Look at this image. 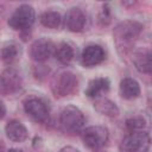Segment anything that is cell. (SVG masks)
<instances>
[{
	"mask_svg": "<svg viewBox=\"0 0 152 152\" xmlns=\"http://www.w3.org/2000/svg\"><path fill=\"white\" fill-rule=\"evenodd\" d=\"M142 24L135 20H125L119 23L113 31V39L118 51L121 53L128 52L142 32Z\"/></svg>",
	"mask_w": 152,
	"mask_h": 152,
	"instance_id": "cell-1",
	"label": "cell"
},
{
	"mask_svg": "<svg viewBox=\"0 0 152 152\" xmlns=\"http://www.w3.org/2000/svg\"><path fill=\"white\" fill-rule=\"evenodd\" d=\"M59 124L64 132L69 134H76L82 131L86 124V118L80 108L70 104L62 109L59 115Z\"/></svg>",
	"mask_w": 152,
	"mask_h": 152,
	"instance_id": "cell-2",
	"label": "cell"
},
{
	"mask_svg": "<svg viewBox=\"0 0 152 152\" xmlns=\"http://www.w3.org/2000/svg\"><path fill=\"white\" fill-rule=\"evenodd\" d=\"M151 145L150 134L146 131L128 133L120 142V152H148Z\"/></svg>",
	"mask_w": 152,
	"mask_h": 152,
	"instance_id": "cell-3",
	"label": "cell"
},
{
	"mask_svg": "<svg viewBox=\"0 0 152 152\" xmlns=\"http://www.w3.org/2000/svg\"><path fill=\"white\" fill-rule=\"evenodd\" d=\"M34 19H36L34 8L31 5L24 4L20 5L10 17L8 26L17 31H25L33 25Z\"/></svg>",
	"mask_w": 152,
	"mask_h": 152,
	"instance_id": "cell-4",
	"label": "cell"
},
{
	"mask_svg": "<svg viewBox=\"0 0 152 152\" xmlns=\"http://www.w3.org/2000/svg\"><path fill=\"white\" fill-rule=\"evenodd\" d=\"M109 139L108 128L101 125L89 126L82 131V141L90 150H99L103 147Z\"/></svg>",
	"mask_w": 152,
	"mask_h": 152,
	"instance_id": "cell-5",
	"label": "cell"
},
{
	"mask_svg": "<svg viewBox=\"0 0 152 152\" xmlns=\"http://www.w3.org/2000/svg\"><path fill=\"white\" fill-rule=\"evenodd\" d=\"M77 87H78L77 76L71 71L61 72L59 75H57V77H55L51 84L52 93L57 97H64L74 94L77 90Z\"/></svg>",
	"mask_w": 152,
	"mask_h": 152,
	"instance_id": "cell-6",
	"label": "cell"
},
{
	"mask_svg": "<svg viewBox=\"0 0 152 152\" xmlns=\"http://www.w3.org/2000/svg\"><path fill=\"white\" fill-rule=\"evenodd\" d=\"M21 83L20 74L13 68H7L0 74V91L4 94L17 93L21 88Z\"/></svg>",
	"mask_w": 152,
	"mask_h": 152,
	"instance_id": "cell-7",
	"label": "cell"
},
{
	"mask_svg": "<svg viewBox=\"0 0 152 152\" xmlns=\"http://www.w3.org/2000/svg\"><path fill=\"white\" fill-rule=\"evenodd\" d=\"M55 44L48 38L34 40L30 48L31 58L36 62H45L55 53Z\"/></svg>",
	"mask_w": 152,
	"mask_h": 152,
	"instance_id": "cell-8",
	"label": "cell"
},
{
	"mask_svg": "<svg viewBox=\"0 0 152 152\" xmlns=\"http://www.w3.org/2000/svg\"><path fill=\"white\" fill-rule=\"evenodd\" d=\"M25 113L36 122H45L49 116V110L45 102L38 97H30L24 102Z\"/></svg>",
	"mask_w": 152,
	"mask_h": 152,
	"instance_id": "cell-9",
	"label": "cell"
},
{
	"mask_svg": "<svg viewBox=\"0 0 152 152\" xmlns=\"http://www.w3.org/2000/svg\"><path fill=\"white\" fill-rule=\"evenodd\" d=\"M103 59H104V50L100 45L91 44V45L86 46L84 50L82 51L81 61H82L83 66L86 68H93L100 64Z\"/></svg>",
	"mask_w": 152,
	"mask_h": 152,
	"instance_id": "cell-10",
	"label": "cell"
},
{
	"mask_svg": "<svg viewBox=\"0 0 152 152\" xmlns=\"http://www.w3.org/2000/svg\"><path fill=\"white\" fill-rule=\"evenodd\" d=\"M86 20H87L86 14L80 7H71L65 14L64 24L69 31L80 32L84 28Z\"/></svg>",
	"mask_w": 152,
	"mask_h": 152,
	"instance_id": "cell-11",
	"label": "cell"
},
{
	"mask_svg": "<svg viewBox=\"0 0 152 152\" xmlns=\"http://www.w3.org/2000/svg\"><path fill=\"white\" fill-rule=\"evenodd\" d=\"M132 62L141 74H150L152 70V53L148 48H141L133 52Z\"/></svg>",
	"mask_w": 152,
	"mask_h": 152,
	"instance_id": "cell-12",
	"label": "cell"
},
{
	"mask_svg": "<svg viewBox=\"0 0 152 152\" xmlns=\"http://www.w3.org/2000/svg\"><path fill=\"white\" fill-rule=\"evenodd\" d=\"M5 132H6L7 138L14 142L25 141L27 139V135H28L26 127L18 120H10L6 124Z\"/></svg>",
	"mask_w": 152,
	"mask_h": 152,
	"instance_id": "cell-13",
	"label": "cell"
},
{
	"mask_svg": "<svg viewBox=\"0 0 152 152\" xmlns=\"http://www.w3.org/2000/svg\"><path fill=\"white\" fill-rule=\"evenodd\" d=\"M119 91L125 100H134L140 95V86L134 78L126 77L120 82Z\"/></svg>",
	"mask_w": 152,
	"mask_h": 152,
	"instance_id": "cell-14",
	"label": "cell"
},
{
	"mask_svg": "<svg viewBox=\"0 0 152 152\" xmlns=\"http://www.w3.org/2000/svg\"><path fill=\"white\" fill-rule=\"evenodd\" d=\"M110 82L107 77H97L91 80L88 83V87L86 89V95L88 97H100V94L107 93L109 90Z\"/></svg>",
	"mask_w": 152,
	"mask_h": 152,
	"instance_id": "cell-15",
	"label": "cell"
},
{
	"mask_svg": "<svg viewBox=\"0 0 152 152\" xmlns=\"http://www.w3.org/2000/svg\"><path fill=\"white\" fill-rule=\"evenodd\" d=\"M94 108L100 114L109 118H115L119 115V107L115 102L107 97H96L94 101Z\"/></svg>",
	"mask_w": 152,
	"mask_h": 152,
	"instance_id": "cell-16",
	"label": "cell"
},
{
	"mask_svg": "<svg viewBox=\"0 0 152 152\" xmlns=\"http://www.w3.org/2000/svg\"><path fill=\"white\" fill-rule=\"evenodd\" d=\"M56 58L58 59L59 63L62 64H69L72 58H74V49L69 43L62 42L55 48V53Z\"/></svg>",
	"mask_w": 152,
	"mask_h": 152,
	"instance_id": "cell-17",
	"label": "cell"
},
{
	"mask_svg": "<svg viewBox=\"0 0 152 152\" xmlns=\"http://www.w3.org/2000/svg\"><path fill=\"white\" fill-rule=\"evenodd\" d=\"M19 55H20V49H19L18 44H15L13 42L5 44L0 51V58L7 64L13 63L19 57Z\"/></svg>",
	"mask_w": 152,
	"mask_h": 152,
	"instance_id": "cell-18",
	"label": "cell"
},
{
	"mask_svg": "<svg viewBox=\"0 0 152 152\" xmlns=\"http://www.w3.org/2000/svg\"><path fill=\"white\" fill-rule=\"evenodd\" d=\"M62 18L57 11H45L40 15V23L48 28H57L61 25Z\"/></svg>",
	"mask_w": 152,
	"mask_h": 152,
	"instance_id": "cell-19",
	"label": "cell"
},
{
	"mask_svg": "<svg viewBox=\"0 0 152 152\" xmlns=\"http://www.w3.org/2000/svg\"><path fill=\"white\" fill-rule=\"evenodd\" d=\"M145 127H146V120L144 116L134 115V116H131L126 120V128L129 133L144 131Z\"/></svg>",
	"mask_w": 152,
	"mask_h": 152,
	"instance_id": "cell-20",
	"label": "cell"
},
{
	"mask_svg": "<svg viewBox=\"0 0 152 152\" xmlns=\"http://www.w3.org/2000/svg\"><path fill=\"white\" fill-rule=\"evenodd\" d=\"M100 21L102 24H108L110 21V8L108 4H104L102 6V12L100 14Z\"/></svg>",
	"mask_w": 152,
	"mask_h": 152,
	"instance_id": "cell-21",
	"label": "cell"
},
{
	"mask_svg": "<svg viewBox=\"0 0 152 152\" xmlns=\"http://www.w3.org/2000/svg\"><path fill=\"white\" fill-rule=\"evenodd\" d=\"M59 152H80V151H78L77 148L72 147V146H65V147L61 148V150H59Z\"/></svg>",
	"mask_w": 152,
	"mask_h": 152,
	"instance_id": "cell-22",
	"label": "cell"
},
{
	"mask_svg": "<svg viewBox=\"0 0 152 152\" xmlns=\"http://www.w3.org/2000/svg\"><path fill=\"white\" fill-rule=\"evenodd\" d=\"M5 114H6V107H5L4 102H2V101H0V120L5 116Z\"/></svg>",
	"mask_w": 152,
	"mask_h": 152,
	"instance_id": "cell-23",
	"label": "cell"
},
{
	"mask_svg": "<svg viewBox=\"0 0 152 152\" xmlns=\"http://www.w3.org/2000/svg\"><path fill=\"white\" fill-rule=\"evenodd\" d=\"M6 152H23L21 150H19V148H10L8 151H6Z\"/></svg>",
	"mask_w": 152,
	"mask_h": 152,
	"instance_id": "cell-24",
	"label": "cell"
},
{
	"mask_svg": "<svg viewBox=\"0 0 152 152\" xmlns=\"http://www.w3.org/2000/svg\"><path fill=\"white\" fill-rule=\"evenodd\" d=\"M0 152H6L5 151V146H4V144H2L1 140H0Z\"/></svg>",
	"mask_w": 152,
	"mask_h": 152,
	"instance_id": "cell-25",
	"label": "cell"
}]
</instances>
